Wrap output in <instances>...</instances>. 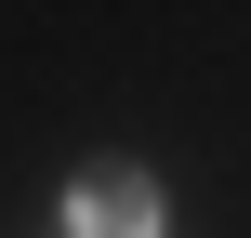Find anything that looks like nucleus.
I'll use <instances>...</instances> for the list:
<instances>
[{"instance_id":"nucleus-1","label":"nucleus","mask_w":251,"mask_h":238,"mask_svg":"<svg viewBox=\"0 0 251 238\" xmlns=\"http://www.w3.org/2000/svg\"><path fill=\"white\" fill-rule=\"evenodd\" d=\"M66 238H159V185L119 172V159L79 172V185H66Z\"/></svg>"}]
</instances>
